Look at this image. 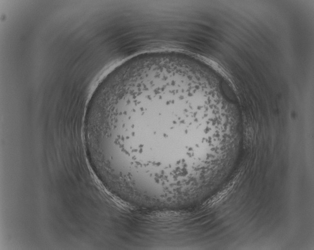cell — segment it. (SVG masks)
Listing matches in <instances>:
<instances>
[{
    "instance_id": "6da1fadb",
    "label": "cell",
    "mask_w": 314,
    "mask_h": 250,
    "mask_svg": "<svg viewBox=\"0 0 314 250\" xmlns=\"http://www.w3.org/2000/svg\"><path fill=\"white\" fill-rule=\"evenodd\" d=\"M184 87L173 81H151L122 90L109 107L107 135L135 170L157 176L181 172V145L204 129L193 108L189 110L193 104H188Z\"/></svg>"
}]
</instances>
